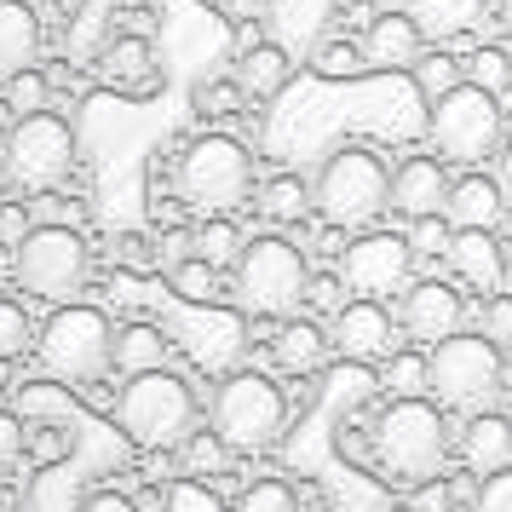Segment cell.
I'll return each mask as SVG.
<instances>
[{"label": "cell", "instance_id": "cell-1", "mask_svg": "<svg viewBox=\"0 0 512 512\" xmlns=\"http://www.w3.org/2000/svg\"><path fill=\"white\" fill-rule=\"evenodd\" d=\"M374 461L397 484H432L449 461V420L426 397H392L374 420Z\"/></svg>", "mask_w": 512, "mask_h": 512}, {"label": "cell", "instance_id": "cell-2", "mask_svg": "<svg viewBox=\"0 0 512 512\" xmlns=\"http://www.w3.org/2000/svg\"><path fill=\"white\" fill-rule=\"evenodd\" d=\"M386 208H392V167L369 144H346V150L323 156L317 179H311V213H323L340 231H363Z\"/></svg>", "mask_w": 512, "mask_h": 512}, {"label": "cell", "instance_id": "cell-3", "mask_svg": "<svg viewBox=\"0 0 512 512\" xmlns=\"http://www.w3.org/2000/svg\"><path fill=\"white\" fill-rule=\"evenodd\" d=\"M173 190L196 213H236L254 196V156L236 133H202L179 150L173 162Z\"/></svg>", "mask_w": 512, "mask_h": 512}, {"label": "cell", "instance_id": "cell-4", "mask_svg": "<svg viewBox=\"0 0 512 512\" xmlns=\"http://www.w3.org/2000/svg\"><path fill=\"white\" fill-rule=\"evenodd\" d=\"M231 294L248 317H294L311 300V265L288 236H254L242 242L231 265Z\"/></svg>", "mask_w": 512, "mask_h": 512}, {"label": "cell", "instance_id": "cell-5", "mask_svg": "<svg viewBox=\"0 0 512 512\" xmlns=\"http://www.w3.org/2000/svg\"><path fill=\"white\" fill-rule=\"evenodd\" d=\"M426 392L455 415H478L507 392V351L484 334H449L426 357Z\"/></svg>", "mask_w": 512, "mask_h": 512}, {"label": "cell", "instance_id": "cell-6", "mask_svg": "<svg viewBox=\"0 0 512 512\" xmlns=\"http://www.w3.org/2000/svg\"><path fill=\"white\" fill-rule=\"evenodd\" d=\"M110 340H116V323L98 305L64 300L35 334V357H41L47 380L93 386L98 374H110Z\"/></svg>", "mask_w": 512, "mask_h": 512}, {"label": "cell", "instance_id": "cell-7", "mask_svg": "<svg viewBox=\"0 0 512 512\" xmlns=\"http://www.w3.org/2000/svg\"><path fill=\"white\" fill-rule=\"evenodd\" d=\"M116 426L139 449H179L196 432V397H190V386L179 374L167 369L127 374V386L116 397Z\"/></svg>", "mask_w": 512, "mask_h": 512}, {"label": "cell", "instance_id": "cell-8", "mask_svg": "<svg viewBox=\"0 0 512 512\" xmlns=\"http://www.w3.org/2000/svg\"><path fill=\"white\" fill-rule=\"evenodd\" d=\"M0 162H6V185L29 190V196H52L75 173V127L58 110H29L12 121Z\"/></svg>", "mask_w": 512, "mask_h": 512}, {"label": "cell", "instance_id": "cell-9", "mask_svg": "<svg viewBox=\"0 0 512 512\" xmlns=\"http://www.w3.org/2000/svg\"><path fill=\"white\" fill-rule=\"evenodd\" d=\"M426 133H432V150L443 162L478 167L489 162L501 139H507V116H501V98L472 87V81H455L443 98H432V116H426Z\"/></svg>", "mask_w": 512, "mask_h": 512}, {"label": "cell", "instance_id": "cell-10", "mask_svg": "<svg viewBox=\"0 0 512 512\" xmlns=\"http://www.w3.org/2000/svg\"><path fill=\"white\" fill-rule=\"evenodd\" d=\"M208 420H213V432L225 438L231 455H265V449L282 443L288 403H282L271 374H231V380L213 392Z\"/></svg>", "mask_w": 512, "mask_h": 512}, {"label": "cell", "instance_id": "cell-11", "mask_svg": "<svg viewBox=\"0 0 512 512\" xmlns=\"http://www.w3.org/2000/svg\"><path fill=\"white\" fill-rule=\"evenodd\" d=\"M12 271L24 282V294H35V300H47V305H64L87 288L93 254H87V242H81L75 225L47 219V225H29V236L12 248Z\"/></svg>", "mask_w": 512, "mask_h": 512}, {"label": "cell", "instance_id": "cell-12", "mask_svg": "<svg viewBox=\"0 0 512 512\" xmlns=\"http://www.w3.org/2000/svg\"><path fill=\"white\" fill-rule=\"evenodd\" d=\"M340 282L363 300H397L415 282V248L397 231H363L340 254Z\"/></svg>", "mask_w": 512, "mask_h": 512}, {"label": "cell", "instance_id": "cell-13", "mask_svg": "<svg viewBox=\"0 0 512 512\" xmlns=\"http://www.w3.org/2000/svg\"><path fill=\"white\" fill-rule=\"evenodd\" d=\"M466 328V305L455 282H409L397 294V334H409L415 346H438Z\"/></svg>", "mask_w": 512, "mask_h": 512}, {"label": "cell", "instance_id": "cell-14", "mask_svg": "<svg viewBox=\"0 0 512 512\" xmlns=\"http://www.w3.org/2000/svg\"><path fill=\"white\" fill-rule=\"evenodd\" d=\"M334 12H340V0H259V29L288 58H311L328 41Z\"/></svg>", "mask_w": 512, "mask_h": 512}, {"label": "cell", "instance_id": "cell-15", "mask_svg": "<svg viewBox=\"0 0 512 512\" xmlns=\"http://www.w3.org/2000/svg\"><path fill=\"white\" fill-rule=\"evenodd\" d=\"M328 346L340 351L346 363H380L386 351H397V311H386V300H346L334 311Z\"/></svg>", "mask_w": 512, "mask_h": 512}, {"label": "cell", "instance_id": "cell-16", "mask_svg": "<svg viewBox=\"0 0 512 512\" xmlns=\"http://www.w3.org/2000/svg\"><path fill=\"white\" fill-rule=\"evenodd\" d=\"M357 52H363V64H374V70H409L420 52H426V41H420V29L409 24V12L392 6V12H374L369 18Z\"/></svg>", "mask_w": 512, "mask_h": 512}, {"label": "cell", "instance_id": "cell-17", "mask_svg": "<svg viewBox=\"0 0 512 512\" xmlns=\"http://www.w3.org/2000/svg\"><path fill=\"white\" fill-rule=\"evenodd\" d=\"M443 259H449L455 282L478 288V294H495V288H501V277H507V254H501L495 231H449Z\"/></svg>", "mask_w": 512, "mask_h": 512}, {"label": "cell", "instance_id": "cell-18", "mask_svg": "<svg viewBox=\"0 0 512 512\" xmlns=\"http://www.w3.org/2000/svg\"><path fill=\"white\" fill-rule=\"evenodd\" d=\"M449 202V173H443L438 156H409V162L392 173V208L415 225L426 213H443Z\"/></svg>", "mask_w": 512, "mask_h": 512}, {"label": "cell", "instance_id": "cell-19", "mask_svg": "<svg viewBox=\"0 0 512 512\" xmlns=\"http://www.w3.org/2000/svg\"><path fill=\"white\" fill-rule=\"evenodd\" d=\"M507 213V196L489 173H466V179H449V202H443V219L455 231H495Z\"/></svg>", "mask_w": 512, "mask_h": 512}, {"label": "cell", "instance_id": "cell-20", "mask_svg": "<svg viewBox=\"0 0 512 512\" xmlns=\"http://www.w3.org/2000/svg\"><path fill=\"white\" fill-rule=\"evenodd\" d=\"M455 455H461L478 478H489V472L512 466V420L507 415H489V409L466 415L461 438H455Z\"/></svg>", "mask_w": 512, "mask_h": 512}, {"label": "cell", "instance_id": "cell-21", "mask_svg": "<svg viewBox=\"0 0 512 512\" xmlns=\"http://www.w3.org/2000/svg\"><path fill=\"white\" fill-rule=\"evenodd\" d=\"M41 58V18L29 0H0V87Z\"/></svg>", "mask_w": 512, "mask_h": 512}, {"label": "cell", "instance_id": "cell-22", "mask_svg": "<svg viewBox=\"0 0 512 512\" xmlns=\"http://www.w3.org/2000/svg\"><path fill=\"white\" fill-rule=\"evenodd\" d=\"M98 75H104L121 98H150L162 87V70H156V58H150V41H133V35L110 41V52L98 58Z\"/></svg>", "mask_w": 512, "mask_h": 512}, {"label": "cell", "instance_id": "cell-23", "mask_svg": "<svg viewBox=\"0 0 512 512\" xmlns=\"http://www.w3.org/2000/svg\"><path fill=\"white\" fill-rule=\"evenodd\" d=\"M231 81H236L248 98L271 104V98H282V87L294 81V58H288L282 47H271V41L242 47V52H236V64H231Z\"/></svg>", "mask_w": 512, "mask_h": 512}, {"label": "cell", "instance_id": "cell-24", "mask_svg": "<svg viewBox=\"0 0 512 512\" xmlns=\"http://www.w3.org/2000/svg\"><path fill=\"white\" fill-rule=\"evenodd\" d=\"M420 41H461L466 29L484 24V0H403Z\"/></svg>", "mask_w": 512, "mask_h": 512}, {"label": "cell", "instance_id": "cell-25", "mask_svg": "<svg viewBox=\"0 0 512 512\" xmlns=\"http://www.w3.org/2000/svg\"><path fill=\"white\" fill-rule=\"evenodd\" d=\"M110 369H121V374L167 369V334L150 323V317H139V323H121L116 340H110Z\"/></svg>", "mask_w": 512, "mask_h": 512}, {"label": "cell", "instance_id": "cell-26", "mask_svg": "<svg viewBox=\"0 0 512 512\" xmlns=\"http://www.w3.org/2000/svg\"><path fill=\"white\" fill-rule=\"evenodd\" d=\"M271 357H277L282 374H317L328 357V334L317 323H305V317H288L277 328V340H271Z\"/></svg>", "mask_w": 512, "mask_h": 512}, {"label": "cell", "instance_id": "cell-27", "mask_svg": "<svg viewBox=\"0 0 512 512\" xmlns=\"http://www.w3.org/2000/svg\"><path fill=\"white\" fill-rule=\"evenodd\" d=\"M259 213H265L271 225H300L305 213H311V185H305L300 173L265 179V185H259Z\"/></svg>", "mask_w": 512, "mask_h": 512}, {"label": "cell", "instance_id": "cell-28", "mask_svg": "<svg viewBox=\"0 0 512 512\" xmlns=\"http://www.w3.org/2000/svg\"><path fill=\"white\" fill-rule=\"evenodd\" d=\"M231 449H225V438H219V432H190L185 443H179V472H185V478H219V472H231Z\"/></svg>", "mask_w": 512, "mask_h": 512}, {"label": "cell", "instance_id": "cell-29", "mask_svg": "<svg viewBox=\"0 0 512 512\" xmlns=\"http://www.w3.org/2000/svg\"><path fill=\"white\" fill-rule=\"evenodd\" d=\"M190 254L202 259V265H213V271H225V265H236V254H242V236H236V225L225 213H213L208 225L190 236Z\"/></svg>", "mask_w": 512, "mask_h": 512}, {"label": "cell", "instance_id": "cell-30", "mask_svg": "<svg viewBox=\"0 0 512 512\" xmlns=\"http://www.w3.org/2000/svg\"><path fill=\"white\" fill-rule=\"evenodd\" d=\"M461 81L484 87V93H507V87H512V58H507V47H478V52L461 64Z\"/></svg>", "mask_w": 512, "mask_h": 512}, {"label": "cell", "instance_id": "cell-31", "mask_svg": "<svg viewBox=\"0 0 512 512\" xmlns=\"http://www.w3.org/2000/svg\"><path fill=\"white\" fill-rule=\"evenodd\" d=\"M409 75H415L420 98H443L461 81V58H455V52H420L415 64H409Z\"/></svg>", "mask_w": 512, "mask_h": 512}, {"label": "cell", "instance_id": "cell-32", "mask_svg": "<svg viewBox=\"0 0 512 512\" xmlns=\"http://www.w3.org/2000/svg\"><path fill=\"white\" fill-rule=\"evenodd\" d=\"M380 363H386L380 380H386L392 397H420L426 392V357H420V351H386Z\"/></svg>", "mask_w": 512, "mask_h": 512}, {"label": "cell", "instance_id": "cell-33", "mask_svg": "<svg viewBox=\"0 0 512 512\" xmlns=\"http://www.w3.org/2000/svg\"><path fill=\"white\" fill-rule=\"evenodd\" d=\"M231 512H300V495H294V484H282V478H254V484L236 495Z\"/></svg>", "mask_w": 512, "mask_h": 512}, {"label": "cell", "instance_id": "cell-34", "mask_svg": "<svg viewBox=\"0 0 512 512\" xmlns=\"http://www.w3.org/2000/svg\"><path fill=\"white\" fill-rule=\"evenodd\" d=\"M35 346V323L18 300H0V363H18Z\"/></svg>", "mask_w": 512, "mask_h": 512}, {"label": "cell", "instance_id": "cell-35", "mask_svg": "<svg viewBox=\"0 0 512 512\" xmlns=\"http://www.w3.org/2000/svg\"><path fill=\"white\" fill-rule=\"evenodd\" d=\"M173 288H179L190 305H213V300H219V271L190 254V259H179V265H173Z\"/></svg>", "mask_w": 512, "mask_h": 512}, {"label": "cell", "instance_id": "cell-36", "mask_svg": "<svg viewBox=\"0 0 512 512\" xmlns=\"http://www.w3.org/2000/svg\"><path fill=\"white\" fill-rule=\"evenodd\" d=\"M478 334L495 340L501 351H512V294H501V288L489 294V300H484V328H478Z\"/></svg>", "mask_w": 512, "mask_h": 512}, {"label": "cell", "instance_id": "cell-37", "mask_svg": "<svg viewBox=\"0 0 512 512\" xmlns=\"http://www.w3.org/2000/svg\"><path fill=\"white\" fill-rule=\"evenodd\" d=\"M449 219L443 213H426V219H415V231H409V248L415 254H426V259H443V248H449Z\"/></svg>", "mask_w": 512, "mask_h": 512}, {"label": "cell", "instance_id": "cell-38", "mask_svg": "<svg viewBox=\"0 0 512 512\" xmlns=\"http://www.w3.org/2000/svg\"><path fill=\"white\" fill-rule=\"evenodd\" d=\"M6 104L18 110V116H29V110H47V81L35 70H18L12 81H6Z\"/></svg>", "mask_w": 512, "mask_h": 512}, {"label": "cell", "instance_id": "cell-39", "mask_svg": "<svg viewBox=\"0 0 512 512\" xmlns=\"http://www.w3.org/2000/svg\"><path fill=\"white\" fill-rule=\"evenodd\" d=\"M472 512H512V466H501V472H489L484 489L472 495Z\"/></svg>", "mask_w": 512, "mask_h": 512}, {"label": "cell", "instance_id": "cell-40", "mask_svg": "<svg viewBox=\"0 0 512 512\" xmlns=\"http://www.w3.org/2000/svg\"><path fill=\"white\" fill-rule=\"evenodd\" d=\"M311 64H317L323 75H351L357 64H363V52H357V47H340V41H334V47H317V52H311Z\"/></svg>", "mask_w": 512, "mask_h": 512}, {"label": "cell", "instance_id": "cell-41", "mask_svg": "<svg viewBox=\"0 0 512 512\" xmlns=\"http://www.w3.org/2000/svg\"><path fill=\"white\" fill-rule=\"evenodd\" d=\"M18 455H24V415L0 409V466H12Z\"/></svg>", "mask_w": 512, "mask_h": 512}, {"label": "cell", "instance_id": "cell-42", "mask_svg": "<svg viewBox=\"0 0 512 512\" xmlns=\"http://www.w3.org/2000/svg\"><path fill=\"white\" fill-rule=\"evenodd\" d=\"M29 225H35V219H29V208H18V202H0V242H6V248H18V242L29 236Z\"/></svg>", "mask_w": 512, "mask_h": 512}, {"label": "cell", "instance_id": "cell-43", "mask_svg": "<svg viewBox=\"0 0 512 512\" xmlns=\"http://www.w3.org/2000/svg\"><path fill=\"white\" fill-rule=\"evenodd\" d=\"M81 512H139L127 495H116V489H104V495H87L81 501Z\"/></svg>", "mask_w": 512, "mask_h": 512}, {"label": "cell", "instance_id": "cell-44", "mask_svg": "<svg viewBox=\"0 0 512 512\" xmlns=\"http://www.w3.org/2000/svg\"><path fill=\"white\" fill-rule=\"evenodd\" d=\"M0 190H6V162H0Z\"/></svg>", "mask_w": 512, "mask_h": 512}, {"label": "cell", "instance_id": "cell-45", "mask_svg": "<svg viewBox=\"0 0 512 512\" xmlns=\"http://www.w3.org/2000/svg\"><path fill=\"white\" fill-rule=\"evenodd\" d=\"M507 24H512V0H507Z\"/></svg>", "mask_w": 512, "mask_h": 512}]
</instances>
